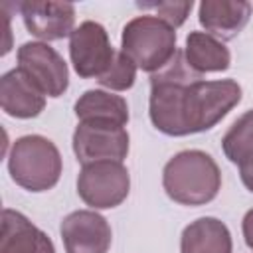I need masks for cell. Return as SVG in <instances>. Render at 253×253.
I'll return each mask as SVG.
<instances>
[{
    "mask_svg": "<svg viewBox=\"0 0 253 253\" xmlns=\"http://www.w3.org/2000/svg\"><path fill=\"white\" fill-rule=\"evenodd\" d=\"M243 97L235 79L206 81L192 71L184 51L150 75L148 115L156 130L168 136H188L213 128Z\"/></svg>",
    "mask_w": 253,
    "mask_h": 253,
    "instance_id": "cell-1",
    "label": "cell"
},
{
    "mask_svg": "<svg viewBox=\"0 0 253 253\" xmlns=\"http://www.w3.org/2000/svg\"><path fill=\"white\" fill-rule=\"evenodd\" d=\"M162 188L180 206H204L221 190V170L204 150H182L162 168Z\"/></svg>",
    "mask_w": 253,
    "mask_h": 253,
    "instance_id": "cell-2",
    "label": "cell"
},
{
    "mask_svg": "<svg viewBox=\"0 0 253 253\" xmlns=\"http://www.w3.org/2000/svg\"><path fill=\"white\" fill-rule=\"evenodd\" d=\"M63 170L59 148L42 134H24L12 142L8 172L12 180L28 192L51 190Z\"/></svg>",
    "mask_w": 253,
    "mask_h": 253,
    "instance_id": "cell-3",
    "label": "cell"
},
{
    "mask_svg": "<svg viewBox=\"0 0 253 253\" xmlns=\"http://www.w3.org/2000/svg\"><path fill=\"white\" fill-rule=\"evenodd\" d=\"M176 40V30L170 24L152 14H142L125 24L121 51L126 53L138 69L152 75L174 59L178 51Z\"/></svg>",
    "mask_w": 253,
    "mask_h": 253,
    "instance_id": "cell-4",
    "label": "cell"
},
{
    "mask_svg": "<svg viewBox=\"0 0 253 253\" xmlns=\"http://www.w3.org/2000/svg\"><path fill=\"white\" fill-rule=\"evenodd\" d=\"M130 192V174L119 160L83 164L77 176V194L93 210L121 206Z\"/></svg>",
    "mask_w": 253,
    "mask_h": 253,
    "instance_id": "cell-5",
    "label": "cell"
},
{
    "mask_svg": "<svg viewBox=\"0 0 253 253\" xmlns=\"http://www.w3.org/2000/svg\"><path fill=\"white\" fill-rule=\"evenodd\" d=\"M117 49L109 32L93 20L81 22L69 36V57L75 73L83 79H99L113 63Z\"/></svg>",
    "mask_w": 253,
    "mask_h": 253,
    "instance_id": "cell-6",
    "label": "cell"
},
{
    "mask_svg": "<svg viewBox=\"0 0 253 253\" xmlns=\"http://www.w3.org/2000/svg\"><path fill=\"white\" fill-rule=\"evenodd\" d=\"M18 67L42 89L45 97H61L69 87L65 59L45 42H26L16 51Z\"/></svg>",
    "mask_w": 253,
    "mask_h": 253,
    "instance_id": "cell-7",
    "label": "cell"
},
{
    "mask_svg": "<svg viewBox=\"0 0 253 253\" xmlns=\"http://www.w3.org/2000/svg\"><path fill=\"white\" fill-rule=\"evenodd\" d=\"M71 144L81 166L99 160L123 162L130 148V136L125 126L83 121L75 126Z\"/></svg>",
    "mask_w": 253,
    "mask_h": 253,
    "instance_id": "cell-8",
    "label": "cell"
},
{
    "mask_svg": "<svg viewBox=\"0 0 253 253\" xmlns=\"http://www.w3.org/2000/svg\"><path fill=\"white\" fill-rule=\"evenodd\" d=\"M65 253H107L113 241L109 221L95 210H77L59 225Z\"/></svg>",
    "mask_w": 253,
    "mask_h": 253,
    "instance_id": "cell-9",
    "label": "cell"
},
{
    "mask_svg": "<svg viewBox=\"0 0 253 253\" xmlns=\"http://www.w3.org/2000/svg\"><path fill=\"white\" fill-rule=\"evenodd\" d=\"M24 26L42 42L63 40L75 30V6L53 0H26L18 4Z\"/></svg>",
    "mask_w": 253,
    "mask_h": 253,
    "instance_id": "cell-10",
    "label": "cell"
},
{
    "mask_svg": "<svg viewBox=\"0 0 253 253\" xmlns=\"http://www.w3.org/2000/svg\"><path fill=\"white\" fill-rule=\"evenodd\" d=\"M0 107L14 119H34L45 109V95L20 67H14L0 77Z\"/></svg>",
    "mask_w": 253,
    "mask_h": 253,
    "instance_id": "cell-11",
    "label": "cell"
},
{
    "mask_svg": "<svg viewBox=\"0 0 253 253\" xmlns=\"http://www.w3.org/2000/svg\"><path fill=\"white\" fill-rule=\"evenodd\" d=\"M0 253H55V247L49 235L34 225L22 211L4 208Z\"/></svg>",
    "mask_w": 253,
    "mask_h": 253,
    "instance_id": "cell-12",
    "label": "cell"
},
{
    "mask_svg": "<svg viewBox=\"0 0 253 253\" xmlns=\"http://www.w3.org/2000/svg\"><path fill=\"white\" fill-rule=\"evenodd\" d=\"M251 4L247 0H204L198 6V20L208 34L217 40H233L249 22Z\"/></svg>",
    "mask_w": 253,
    "mask_h": 253,
    "instance_id": "cell-13",
    "label": "cell"
},
{
    "mask_svg": "<svg viewBox=\"0 0 253 253\" xmlns=\"http://www.w3.org/2000/svg\"><path fill=\"white\" fill-rule=\"evenodd\" d=\"M180 253H233L229 227L211 215L198 217L182 229Z\"/></svg>",
    "mask_w": 253,
    "mask_h": 253,
    "instance_id": "cell-14",
    "label": "cell"
},
{
    "mask_svg": "<svg viewBox=\"0 0 253 253\" xmlns=\"http://www.w3.org/2000/svg\"><path fill=\"white\" fill-rule=\"evenodd\" d=\"M184 59L188 67L200 75L225 71L231 65V53L227 45L208 32H190L184 45Z\"/></svg>",
    "mask_w": 253,
    "mask_h": 253,
    "instance_id": "cell-15",
    "label": "cell"
},
{
    "mask_svg": "<svg viewBox=\"0 0 253 253\" xmlns=\"http://www.w3.org/2000/svg\"><path fill=\"white\" fill-rule=\"evenodd\" d=\"M75 117L79 123H111L119 126H126L130 115L128 105L121 95H115L105 89H87L73 105Z\"/></svg>",
    "mask_w": 253,
    "mask_h": 253,
    "instance_id": "cell-16",
    "label": "cell"
},
{
    "mask_svg": "<svg viewBox=\"0 0 253 253\" xmlns=\"http://www.w3.org/2000/svg\"><path fill=\"white\" fill-rule=\"evenodd\" d=\"M221 148L225 158L237 166L253 152V109L233 121L221 138Z\"/></svg>",
    "mask_w": 253,
    "mask_h": 253,
    "instance_id": "cell-17",
    "label": "cell"
},
{
    "mask_svg": "<svg viewBox=\"0 0 253 253\" xmlns=\"http://www.w3.org/2000/svg\"><path fill=\"white\" fill-rule=\"evenodd\" d=\"M136 69L138 67L126 53L117 51L113 63L107 67V71L97 81L101 87H105L109 91H126L136 81Z\"/></svg>",
    "mask_w": 253,
    "mask_h": 253,
    "instance_id": "cell-18",
    "label": "cell"
},
{
    "mask_svg": "<svg viewBox=\"0 0 253 253\" xmlns=\"http://www.w3.org/2000/svg\"><path fill=\"white\" fill-rule=\"evenodd\" d=\"M138 8L142 10H154L156 12V18L164 20L166 24H170L174 30L180 28L186 18L190 16L192 8H194V2L192 0H186V2H170V0H158V2H136Z\"/></svg>",
    "mask_w": 253,
    "mask_h": 253,
    "instance_id": "cell-19",
    "label": "cell"
},
{
    "mask_svg": "<svg viewBox=\"0 0 253 253\" xmlns=\"http://www.w3.org/2000/svg\"><path fill=\"white\" fill-rule=\"evenodd\" d=\"M239 178L243 182V186L253 192V152L239 164Z\"/></svg>",
    "mask_w": 253,
    "mask_h": 253,
    "instance_id": "cell-20",
    "label": "cell"
},
{
    "mask_svg": "<svg viewBox=\"0 0 253 253\" xmlns=\"http://www.w3.org/2000/svg\"><path fill=\"white\" fill-rule=\"evenodd\" d=\"M241 231H243L245 245H247V247L253 251V208L245 211L243 221H241Z\"/></svg>",
    "mask_w": 253,
    "mask_h": 253,
    "instance_id": "cell-21",
    "label": "cell"
}]
</instances>
